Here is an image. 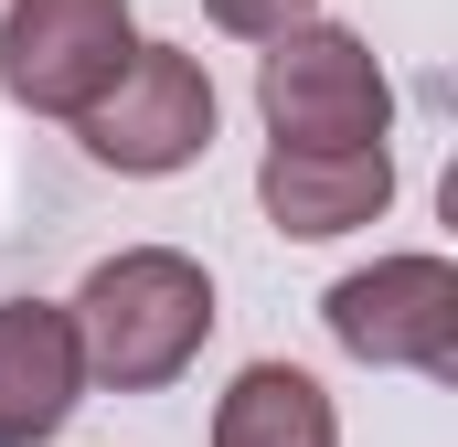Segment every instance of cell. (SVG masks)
I'll use <instances>...</instances> for the list:
<instances>
[{"label": "cell", "mask_w": 458, "mask_h": 447, "mask_svg": "<svg viewBox=\"0 0 458 447\" xmlns=\"http://www.w3.org/2000/svg\"><path fill=\"white\" fill-rule=\"evenodd\" d=\"M64 320H75V351H86V384L160 394L214 341V277L182 245H117V256L86 266V288L64 299Z\"/></svg>", "instance_id": "obj_1"}, {"label": "cell", "mask_w": 458, "mask_h": 447, "mask_svg": "<svg viewBox=\"0 0 458 447\" xmlns=\"http://www.w3.org/2000/svg\"><path fill=\"white\" fill-rule=\"evenodd\" d=\"M139 54L128 0H0V97L32 117H86Z\"/></svg>", "instance_id": "obj_5"}, {"label": "cell", "mask_w": 458, "mask_h": 447, "mask_svg": "<svg viewBox=\"0 0 458 447\" xmlns=\"http://www.w3.org/2000/svg\"><path fill=\"white\" fill-rule=\"evenodd\" d=\"M256 117L267 149H384L394 139V75L342 21H299L256 54Z\"/></svg>", "instance_id": "obj_2"}, {"label": "cell", "mask_w": 458, "mask_h": 447, "mask_svg": "<svg viewBox=\"0 0 458 447\" xmlns=\"http://www.w3.org/2000/svg\"><path fill=\"white\" fill-rule=\"evenodd\" d=\"M256 203L288 245H331L362 234L394 203V149H267L256 160Z\"/></svg>", "instance_id": "obj_6"}, {"label": "cell", "mask_w": 458, "mask_h": 447, "mask_svg": "<svg viewBox=\"0 0 458 447\" xmlns=\"http://www.w3.org/2000/svg\"><path fill=\"white\" fill-rule=\"evenodd\" d=\"M214 447H342V416L320 394V373L299 362H245L214 405Z\"/></svg>", "instance_id": "obj_8"}, {"label": "cell", "mask_w": 458, "mask_h": 447, "mask_svg": "<svg viewBox=\"0 0 458 447\" xmlns=\"http://www.w3.org/2000/svg\"><path fill=\"white\" fill-rule=\"evenodd\" d=\"M203 21H214V32H234V43H277V32L320 21V0H203Z\"/></svg>", "instance_id": "obj_9"}, {"label": "cell", "mask_w": 458, "mask_h": 447, "mask_svg": "<svg viewBox=\"0 0 458 447\" xmlns=\"http://www.w3.org/2000/svg\"><path fill=\"white\" fill-rule=\"evenodd\" d=\"M214 117H225V107H214L203 54H182V43H139V54L117 64V86L75 117V139H86L97 171L171 181V171H192V160L214 149Z\"/></svg>", "instance_id": "obj_3"}, {"label": "cell", "mask_w": 458, "mask_h": 447, "mask_svg": "<svg viewBox=\"0 0 458 447\" xmlns=\"http://www.w3.org/2000/svg\"><path fill=\"white\" fill-rule=\"evenodd\" d=\"M86 405V351L64 299H0V447H54Z\"/></svg>", "instance_id": "obj_7"}, {"label": "cell", "mask_w": 458, "mask_h": 447, "mask_svg": "<svg viewBox=\"0 0 458 447\" xmlns=\"http://www.w3.org/2000/svg\"><path fill=\"white\" fill-rule=\"evenodd\" d=\"M320 331L373 373H458V266L448 256H373L320 299Z\"/></svg>", "instance_id": "obj_4"}]
</instances>
